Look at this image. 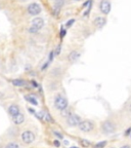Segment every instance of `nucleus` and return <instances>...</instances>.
Wrapping results in <instances>:
<instances>
[{
    "label": "nucleus",
    "instance_id": "2",
    "mask_svg": "<svg viewBox=\"0 0 131 148\" xmlns=\"http://www.w3.org/2000/svg\"><path fill=\"white\" fill-rule=\"evenodd\" d=\"M44 26V20L41 17H35L34 20L32 21V25L31 27L29 28V32L32 34H35L37 33L40 29H42Z\"/></svg>",
    "mask_w": 131,
    "mask_h": 148
},
{
    "label": "nucleus",
    "instance_id": "28",
    "mask_svg": "<svg viewBox=\"0 0 131 148\" xmlns=\"http://www.w3.org/2000/svg\"><path fill=\"white\" fill-rule=\"evenodd\" d=\"M128 110H129V112H130V113H131V103L128 105Z\"/></svg>",
    "mask_w": 131,
    "mask_h": 148
},
{
    "label": "nucleus",
    "instance_id": "8",
    "mask_svg": "<svg viewBox=\"0 0 131 148\" xmlns=\"http://www.w3.org/2000/svg\"><path fill=\"white\" fill-rule=\"evenodd\" d=\"M112 9V4L109 0H102L100 3V10L104 15H109Z\"/></svg>",
    "mask_w": 131,
    "mask_h": 148
},
{
    "label": "nucleus",
    "instance_id": "22",
    "mask_svg": "<svg viewBox=\"0 0 131 148\" xmlns=\"http://www.w3.org/2000/svg\"><path fill=\"white\" fill-rule=\"evenodd\" d=\"M53 134L56 136V137H57L58 139H61V140H63V134H61V133H58L57 131H53Z\"/></svg>",
    "mask_w": 131,
    "mask_h": 148
},
{
    "label": "nucleus",
    "instance_id": "13",
    "mask_svg": "<svg viewBox=\"0 0 131 148\" xmlns=\"http://www.w3.org/2000/svg\"><path fill=\"white\" fill-rule=\"evenodd\" d=\"M63 4V0H55L54 8H53V13L55 15H57L58 13H59V10H61Z\"/></svg>",
    "mask_w": 131,
    "mask_h": 148
},
{
    "label": "nucleus",
    "instance_id": "15",
    "mask_svg": "<svg viewBox=\"0 0 131 148\" xmlns=\"http://www.w3.org/2000/svg\"><path fill=\"white\" fill-rule=\"evenodd\" d=\"M12 84L15 86H24L26 85V81L24 79H12L11 80Z\"/></svg>",
    "mask_w": 131,
    "mask_h": 148
},
{
    "label": "nucleus",
    "instance_id": "29",
    "mask_svg": "<svg viewBox=\"0 0 131 148\" xmlns=\"http://www.w3.org/2000/svg\"><path fill=\"white\" fill-rule=\"evenodd\" d=\"M70 148H78V147H75V146H73V147H70Z\"/></svg>",
    "mask_w": 131,
    "mask_h": 148
},
{
    "label": "nucleus",
    "instance_id": "24",
    "mask_svg": "<svg viewBox=\"0 0 131 148\" xmlns=\"http://www.w3.org/2000/svg\"><path fill=\"white\" fill-rule=\"evenodd\" d=\"M59 52H61V45H58V46L56 47V50L54 52V54H59Z\"/></svg>",
    "mask_w": 131,
    "mask_h": 148
},
{
    "label": "nucleus",
    "instance_id": "27",
    "mask_svg": "<svg viewBox=\"0 0 131 148\" xmlns=\"http://www.w3.org/2000/svg\"><path fill=\"white\" fill-rule=\"evenodd\" d=\"M120 148H131V147H130V145H123L122 147H120Z\"/></svg>",
    "mask_w": 131,
    "mask_h": 148
},
{
    "label": "nucleus",
    "instance_id": "23",
    "mask_svg": "<svg viewBox=\"0 0 131 148\" xmlns=\"http://www.w3.org/2000/svg\"><path fill=\"white\" fill-rule=\"evenodd\" d=\"M66 33H67V30L63 29V28H61V38H63V37L66 36Z\"/></svg>",
    "mask_w": 131,
    "mask_h": 148
},
{
    "label": "nucleus",
    "instance_id": "5",
    "mask_svg": "<svg viewBox=\"0 0 131 148\" xmlns=\"http://www.w3.org/2000/svg\"><path fill=\"white\" fill-rule=\"evenodd\" d=\"M21 139H22L23 143L29 145V144H32L34 142L35 139H36V136H35V134L32 131L26 130V131L23 132L22 135H21Z\"/></svg>",
    "mask_w": 131,
    "mask_h": 148
},
{
    "label": "nucleus",
    "instance_id": "17",
    "mask_svg": "<svg viewBox=\"0 0 131 148\" xmlns=\"http://www.w3.org/2000/svg\"><path fill=\"white\" fill-rule=\"evenodd\" d=\"M107 141H102V142H98V143L94 144V146H93V148H104L106 147V145H107Z\"/></svg>",
    "mask_w": 131,
    "mask_h": 148
},
{
    "label": "nucleus",
    "instance_id": "14",
    "mask_svg": "<svg viewBox=\"0 0 131 148\" xmlns=\"http://www.w3.org/2000/svg\"><path fill=\"white\" fill-rule=\"evenodd\" d=\"M25 99H26L29 103H31L32 105H34V106H37V105H38V101H37L36 97L32 96V95H29V96H25Z\"/></svg>",
    "mask_w": 131,
    "mask_h": 148
},
{
    "label": "nucleus",
    "instance_id": "19",
    "mask_svg": "<svg viewBox=\"0 0 131 148\" xmlns=\"http://www.w3.org/2000/svg\"><path fill=\"white\" fill-rule=\"evenodd\" d=\"M80 144H81V146L84 147V148H87V147H89V146H90V142L88 140H85V139H81Z\"/></svg>",
    "mask_w": 131,
    "mask_h": 148
},
{
    "label": "nucleus",
    "instance_id": "11",
    "mask_svg": "<svg viewBox=\"0 0 131 148\" xmlns=\"http://www.w3.org/2000/svg\"><path fill=\"white\" fill-rule=\"evenodd\" d=\"M12 121H13V123H15V124H17V126H19V124H22V123L25 121V115L23 113H21V112H19V114H17L15 116H13V117H12Z\"/></svg>",
    "mask_w": 131,
    "mask_h": 148
},
{
    "label": "nucleus",
    "instance_id": "10",
    "mask_svg": "<svg viewBox=\"0 0 131 148\" xmlns=\"http://www.w3.org/2000/svg\"><path fill=\"white\" fill-rule=\"evenodd\" d=\"M93 24H94L95 27H97L98 29H102L104 25L107 24V20H106V17H97L96 19H94V21H93Z\"/></svg>",
    "mask_w": 131,
    "mask_h": 148
},
{
    "label": "nucleus",
    "instance_id": "7",
    "mask_svg": "<svg viewBox=\"0 0 131 148\" xmlns=\"http://www.w3.org/2000/svg\"><path fill=\"white\" fill-rule=\"evenodd\" d=\"M27 10H28V12H29V15H39V13L41 12L42 8H41V5H40V4L33 2V3H31V4L28 5Z\"/></svg>",
    "mask_w": 131,
    "mask_h": 148
},
{
    "label": "nucleus",
    "instance_id": "4",
    "mask_svg": "<svg viewBox=\"0 0 131 148\" xmlns=\"http://www.w3.org/2000/svg\"><path fill=\"white\" fill-rule=\"evenodd\" d=\"M54 106H55V108L59 111L68 108V106H69L68 100H67L63 96H61V95H57V96L55 97V99H54Z\"/></svg>",
    "mask_w": 131,
    "mask_h": 148
},
{
    "label": "nucleus",
    "instance_id": "16",
    "mask_svg": "<svg viewBox=\"0 0 131 148\" xmlns=\"http://www.w3.org/2000/svg\"><path fill=\"white\" fill-rule=\"evenodd\" d=\"M43 114V119H45V121H47V122H50V123H52V122H54V119L51 117V115L49 113H47V112H44V113H42Z\"/></svg>",
    "mask_w": 131,
    "mask_h": 148
},
{
    "label": "nucleus",
    "instance_id": "3",
    "mask_svg": "<svg viewBox=\"0 0 131 148\" xmlns=\"http://www.w3.org/2000/svg\"><path fill=\"white\" fill-rule=\"evenodd\" d=\"M94 122L91 120H88V119H86V120H81L80 123L78 124V128H79V130H80L81 132H83V133H90V132H92L93 130H94Z\"/></svg>",
    "mask_w": 131,
    "mask_h": 148
},
{
    "label": "nucleus",
    "instance_id": "18",
    "mask_svg": "<svg viewBox=\"0 0 131 148\" xmlns=\"http://www.w3.org/2000/svg\"><path fill=\"white\" fill-rule=\"evenodd\" d=\"M4 148H21V147H19V144L15 143V142H9V143H7L5 145Z\"/></svg>",
    "mask_w": 131,
    "mask_h": 148
},
{
    "label": "nucleus",
    "instance_id": "30",
    "mask_svg": "<svg viewBox=\"0 0 131 148\" xmlns=\"http://www.w3.org/2000/svg\"><path fill=\"white\" fill-rule=\"evenodd\" d=\"M74 1H80V0H74Z\"/></svg>",
    "mask_w": 131,
    "mask_h": 148
},
{
    "label": "nucleus",
    "instance_id": "9",
    "mask_svg": "<svg viewBox=\"0 0 131 148\" xmlns=\"http://www.w3.org/2000/svg\"><path fill=\"white\" fill-rule=\"evenodd\" d=\"M7 112L11 117H13V116H15L17 114H19V112H21V110H19V105H17V104H11V105L8 106Z\"/></svg>",
    "mask_w": 131,
    "mask_h": 148
},
{
    "label": "nucleus",
    "instance_id": "20",
    "mask_svg": "<svg viewBox=\"0 0 131 148\" xmlns=\"http://www.w3.org/2000/svg\"><path fill=\"white\" fill-rule=\"evenodd\" d=\"M61 116H63V117H68V116L71 114V112L69 111V108L63 109V110H61Z\"/></svg>",
    "mask_w": 131,
    "mask_h": 148
},
{
    "label": "nucleus",
    "instance_id": "21",
    "mask_svg": "<svg viewBox=\"0 0 131 148\" xmlns=\"http://www.w3.org/2000/svg\"><path fill=\"white\" fill-rule=\"evenodd\" d=\"M74 23H75V20H74V19H71L70 21H68V22L66 23V27H67V28L72 27V26H73Z\"/></svg>",
    "mask_w": 131,
    "mask_h": 148
},
{
    "label": "nucleus",
    "instance_id": "12",
    "mask_svg": "<svg viewBox=\"0 0 131 148\" xmlns=\"http://www.w3.org/2000/svg\"><path fill=\"white\" fill-rule=\"evenodd\" d=\"M80 58V52H78L77 50H72L70 54H68V60L72 63L78 61V59Z\"/></svg>",
    "mask_w": 131,
    "mask_h": 148
},
{
    "label": "nucleus",
    "instance_id": "25",
    "mask_svg": "<svg viewBox=\"0 0 131 148\" xmlns=\"http://www.w3.org/2000/svg\"><path fill=\"white\" fill-rule=\"evenodd\" d=\"M130 132H131V128H129L128 130H126V132H125V136H129V135H130Z\"/></svg>",
    "mask_w": 131,
    "mask_h": 148
},
{
    "label": "nucleus",
    "instance_id": "1",
    "mask_svg": "<svg viewBox=\"0 0 131 148\" xmlns=\"http://www.w3.org/2000/svg\"><path fill=\"white\" fill-rule=\"evenodd\" d=\"M116 130L117 126L115 122L110 120V119H107L102 123V133L104 134V135H112L116 132Z\"/></svg>",
    "mask_w": 131,
    "mask_h": 148
},
{
    "label": "nucleus",
    "instance_id": "31",
    "mask_svg": "<svg viewBox=\"0 0 131 148\" xmlns=\"http://www.w3.org/2000/svg\"><path fill=\"white\" fill-rule=\"evenodd\" d=\"M111 148H115V147H111Z\"/></svg>",
    "mask_w": 131,
    "mask_h": 148
},
{
    "label": "nucleus",
    "instance_id": "26",
    "mask_svg": "<svg viewBox=\"0 0 131 148\" xmlns=\"http://www.w3.org/2000/svg\"><path fill=\"white\" fill-rule=\"evenodd\" d=\"M54 145L58 147V146H59V142H58V141H56V140H54Z\"/></svg>",
    "mask_w": 131,
    "mask_h": 148
},
{
    "label": "nucleus",
    "instance_id": "6",
    "mask_svg": "<svg viewBox=\"0 0 131 148\" xmlns=\"http://www.w3.org/2000/svg\"><path fill=\"white\" fill-rule=\"evenodd\" d=\"M81 120L82 119H81V117L78 114L71 113L67 117V124H68V126H77L80 123Z\"/></svg>",
    "mask_w": 131,
    "mask_h": 148
}]
</instances>
